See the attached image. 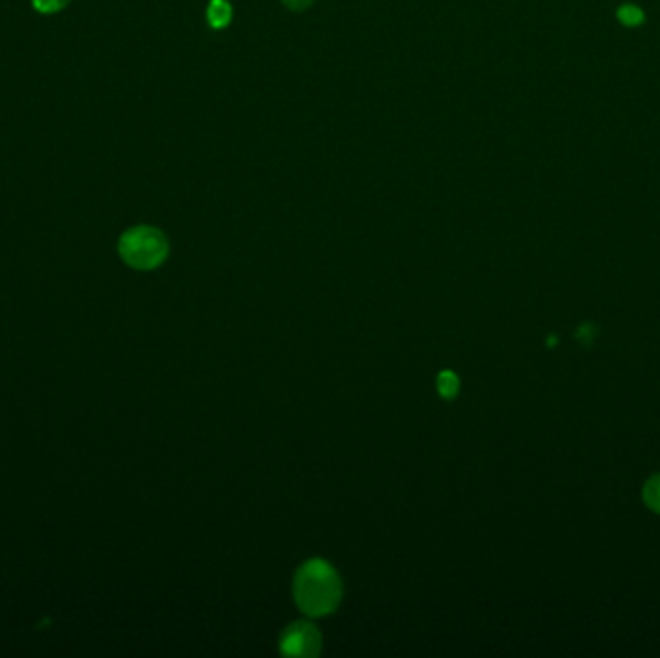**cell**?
I'll return each mask as SVG.
<instances>
[{"instance_id": "cell-1", "label": "cell", "mask_w": 660, "mask_h": 658, "mask_svg": "<svg viewBox=\"0 0 660 658\" xmlns=\"http://www.w3.org/2000/svg\"><path fill=\"white\" fill-rule=\"evenodd\" d=\"M294 599L309 618L332 614L342 601V579L323 558H311L294 577Z\"/></svg>"}, {"instance_id": "cell-2", "label": "cell", "mask_w": 660, "mask_h": 658, "mask_svg": "<svg viewBox=\"0 0 660 658\" xmlns=\"http://www.w3.org/2000/svg\"><path fill=\"white\" fill-rule=\"evenodd\" d=\"M170 253V244L163 230L138 224L128 228L118 240L120 259L136 271L159 269Z\"/></svg>"}, {"instance_id": "cell-3", "label": "cell", "mask_w": 660, "mask_h": 658, "mask_svg": "<svg viewBox=\"0 0 660 658\" xmlns=\"http://www.w3.org/2000/svg\"><path fill=\"white\" fill-rule=\"evenodd\" d=\"M321 649H323V635L315 624L307 620L294 622L282 631L280 653L286 657H319Z\"/></svg>"}, {"instance_id": "cell-4", "label": "cell", "mask_w": 660, "mask_h": 658, "mask_svg": "<svg viewBox=\"0 0 660 658\" xmlns=\"http://www.w3.org/2000/svg\"><path fill=\"white\" fill-rule=\"evenodd\" d=\"M232 20V6L228 0H211L207 6V22L213 29H224Z\"/></svg>"}, {"instance_id": "cell-5", "label": "cell", "mask_w": 660, "mask_h": 658, "mask_svg": "<svg viewBox=\"0 0 660 658\" xmlns=\"http://www.w3.org/2000/svg\"><path fill=\"white\" fill-rule=\"evenodd\" d=\"M437 388H439V394L442 398L452 400V398H456V394L460 390V379L452 371H442L437 377Z\"/></svg>"}, {"instance_id": "cell-6", "label": "cell", "mask_w": 660, "mask_h": 658, "mask_svg": "<svg viewBox=\"0 0 660 658\" xmlns=\"http://www.w3.org/2000/svg\"><path fill=\"white\" fill-rule=\"evenodd\" d=\"M645 502L649 508L655 512H660V475H655L647 485H645Z\"/></svg>"}, {"instance_id": "cell-7", "label": "cell", "mask_w": 660, "mask_h": 658, "mask_svg": "<svg viewBox=\"0 0 660 658\" xmlns=\"http://www.w3.org/2000/svg\"><path fill=\"white\" fill-rule=\"evenodd\" d=\"M72 0H31V6L39 14H56L64 10Z\"/></svg>"}, {"instance_id": "cell-8", "label": "cell", "mask_w": 660, "mask_h": 658, "mask_svg": "<svg viewBox=\"0 0 660 658\" xmlns=\"http://www.w3.org/2000/svg\"><path fill=\"white\" fill-rule=\"evenodd\" d=\"M618 18H620V22L626 24V26H637V24L643 22V12H641L639 8L632 6V4H628V6H622V8L618 10Z\"/></svg>"}, {"instance_id": "cell-9", "label": "cell", "mask_w": 660, "mask_h": 658, "mask_svg": "<svg viewBox=\"0 0 660 658\" xmlns=\"http://www.w3.org/2000/svg\"><path fill=\"white\" fill-rule=\"evenodd\" d=\"M280 2L292 12H303L315 4V0H280Z\"/></svg>"}]
</instances>
